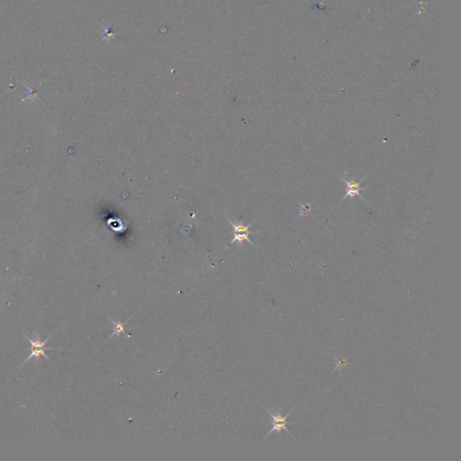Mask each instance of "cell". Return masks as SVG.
<instances>
[{
    "mask_svg": "<svg viewBox=\"0 0 461 461\" xmlns=\"http://www.w3.org/2000/svg\"><path fill=\"white\" fill-rule=\"evenodd\" d=\"M52 336H53V334L49 335L47 339H45V341H42V340L40 339L38 334H35L34 340H32L31 338L27 337L26 335H24V337L27 339V341H28L30 344H31V348H30V352H31V353H30V355L27 357V359L23 362L21 367L24 365V364H25L29 360H31L33 357H35V359L37 360V362H39L40 357H42V356L45 357V359H47L48 360H50V358H49L47 355L45 354V350H47V349H50V350H51V349H54V348H48V347H46V343L49 341V339H51Z\"/></svg>",
    "mask_w": 461,
    "mask_h": 461,
    "instance_id": "cell-1",
    "label": "cell"
},
{
    "mask_svg": "<svg viewBox=\"0 0 461 461\" xmlns=\"http://www.w3.org/2000/svg\"><path fill=\"white\" fill-rule=\"evenodd\" d=\"M266 411L270 414V416L272 418V421H271L272 429L270 430V433L266 435V437H265L264 439H266L267 437H269L270 434H272L274 432L279 433L281 431H286V433H287V434H289V435H291L292 437H294L287 427V424L291 423V422H287V418L289 416V415L291 414V412L288 413L286 416H282L280 414H276L275 415V414L271 413V412H270V410H268V409H266Z\"/></svg>",
    "mask_w": 461,
    "mask_h": 461,
    "instance_id": "cell-2",
    "label": "cell"
},
{
    "mask_svg": "<svg viewBox=\"0 0 461 461\" xmlns=\"http://www.w3.org/2000/svg\"><path fill=\"white\" fill-rule=\"evenodd\" d=\"M342 179H343L344 183H345V185H346V193H345V196H344L343 199H342V201H343L346 197H350L351 199H353L356 196H358V197H360V199H362L364 202L368 203L366 201L365 198L361 196V194H360V190H364V189H365V187H361V186H360V183L364 180L365 178L360 180L359 182H356L355 180H347L344 177H342ZM342 201H341V202H342Z\"/></svg>",
    "mask_w": 461,
    "mask_h": 461,
    "instance_id": "cell-3",
    "label": "cell"
},
{
    "mask_svg": "<svg viewBox=\"0 0 461 461\" xmlns=\"http://www.w3.org/2000/svg\"><path fill=\"white\" fill-rule=\"evenodd\" d=\"M108 319L112 323L113 327H114V332H113L109 339H111V338L115 336V335H121V334H124V335L130 336L128 334H126L125 329H124V324L126 323L127 320L124 321V323H122L120 321L113 320V319H111V317H108ZM109 339H108V340H109Z\"/></svg>",
    "mask_w": 461,
    "mask_h": 461,
    "instance_id": "cell-4",
    "label": "cell"
},
{
    "mask_svg": "<svg viewBox=\"0 0 461 461\" xmlns=\"http://www.w3.org/2000/svg\"><path fill=\"white\" fill-rule=\"evenodd\" d=\"M250 233H253V231H252V232H248V231L238 232V234H235L234 237H233V239H232V241H231V243L236 242L242 243V242L245 240V241H247V242H250L251 244H253V242H252V241L250 240V238H249V234H250ZM253 246H254V245H253ZM254 247H255V246H254Z\"/></svg>",
    "mask_w": 461,
    "mask_h": 461,
    "instance_id": "cell-5",
    "label": "cell"
},
{
    "mask_svg": "<svg viewBox=\"0 0 461 461\" xmlns=\"http://www.w3.org/2000/svg\"><path fill=\"white\" fill-rule=\"evenodd\" d=\"M312 210V206L311 204H301V211H300V215L305 216L309 214Z\"/></svg>",
    "mask_w": 461,
    "mask_h": 461,
    "instance_id": "cell-6",
    "label": "cell"
}]
</instances>
